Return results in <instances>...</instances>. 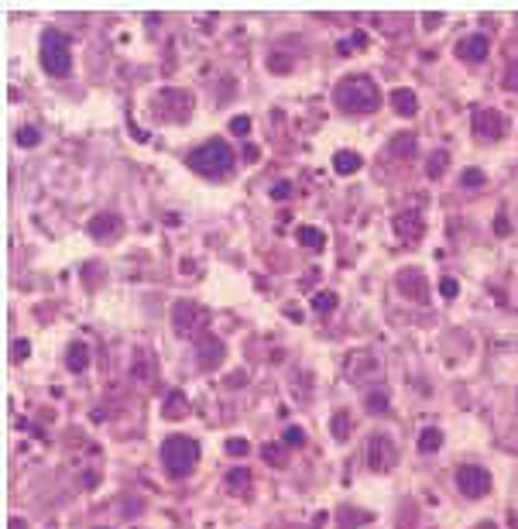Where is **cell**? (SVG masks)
I'll list each match as a JSON object with an SVG mask.
<instances>
[{"label": "cell", "instance_id": "obj_1", "mask_svg": "<svg viewBox=\"0 0 518 529\" xmlns=\"http://www.w3.org/2000/svg\"><path fill=\"white\" fill-rule=\"evenodd\" d=\"M333 103L347 114H374L381 107V90L371 76L364 73H350L333 86Z\"/></svg>", "mask_w": 518, "mask_h": 529}, {"label": "cell", "instance_id": "obj_2", "mask_svg": "<svg viewBox=\"0 0 518 529\" xmlns=\"http://www.w3.org/2000/svg\"><path fill=\"white\" fill-rule=\"evenodd\" d=\"M185 165H189L196 175L223 179V175L233 169V148H230L223 138H209V141H203L199 148H192V151L185 155Z\"/></svg>", "mask_w": 518, "mask_h": 529}, {"label": "cell", "instance_id": "obj_3", "mask_svg": "<svg viewBox=\"0 0 518 529\" xmlns=\"http://www.w3.org/2000/svg\"><path fill=\"white\" fill-rule=\"evenodd\" d=\"M161 464H165V471H168L172 478L192 474L196 464H199V443H196L192 436H185V433L168 436V440L161 443Z\"/></svg>", "mask_w": 518, "mask_h": 529}, {"label": "cell", "instance_id": "obj_4", "mask_svg": "<svg viewBox=\"0 0 518 529\" xmlns=\"http://www.w3.org/2000/svg\"><path fill=\"white\" fill-rule=\"evenodd\" d=\"M42 69L49 76H69V69H73L69 35H62L59 28H45V35H42Z\"/></svg>", "mask_w": 518, "mask_h": 529}, {"label": "cell", "instance_id": "obj_5", "mask_svg": "<svg viewBox=\"0 0 518 529\" xmlns=\"http://www.w3.org/2000/svg\"><path fill=\"white\" fill-rule=\"evenodd\" d=\"M206 320H209V313H206L199 303H192V299H179V303L172 306V330H175L179 337H185V341H196V337L203 334Z\"/></svg>", "mask_w": 518, "mask_h": 529}, {"label": "cell", "instance_id": "obj_6", "mask_svg": "<svg viewBox=\"0 0 518 529\" xmlns=\"http://www.w3.org/2000/svg\"><path fill=\"white\" fill-rule=\"evenodd\" d=\"M364 464L374 471V474H388L395 464H398V447L388 433H371L367 443H364Z\"/></svg>", "mask_w": 518, "mask_h": 529}, {"label": "cell", "instance_id": "obj_7", "mask_svg": "<svg viewBox=\"0 0 518 529\" xmlns=\"http://www.w3.org/2000/svg\"><path fill=\"white\" fill-rule=\"evenodd\" d=\"M456 488L467 495V498H480L491 491V474L477 464H460L456 467Z\"/></svg>", "mask_w": 518, "mask_h": 529}, {"label": "cell", "instance_id": "obj_8", "mask_svg": "<svg viewBox=\"0 0 518 529\" xmlns=\"http://www.w3.org/2000/svg\"><path fill=\"white\" fill-rule=\"evenodd\" d=\"M347 378L350 382H357V385H364L367 378L371 382H378L381 378V365H378V358L374 354H367V351H354L350 358H347Z\"/></svg>", "mask_w": 518, "mask_h": 529}, {"label": "cell", "instance_id": "obj_9", "mask_svg": "<svg viewBox=\"0 0 518 529\" xmlns=\"http://www.w3.org/2000/svg\"><path fill=\"white\" fill-rule=\"evenodd\" d=\"M474 134L477 138H484V141H497V138H504V131H508V121H504V114H497V110H477L474 114Z\"/></svg>", "mask_w": 518, "mask_h": 529}, {"label": "cell", "instance_id": "obj_10", "mask_svg": "<svg viewBox=\"0 0 518 529\" xmlns=\"http://www.w3.org/2000/svg\"><path fill=\"white\" fill-rule=\"evenodd\" d=\"M395 286H398V293L409 296L412 303H426V299H429V286H426V275H422L419 269H402V272L395 275Z\"/></svg>", "mask_w": 518, "mask_h": 529}, {"label": "cell", "instance_id": "obj_11", "mask_svg": "<svg viewBox=\"0 0 518 529\" xmlns=\"http://www.w3.org/2000/svg\"><path fill=\"white\" fill-rule=\"evenodd\" d=\"M165 107H172V110H168L161 121H185V117L192 114V97L182 93V90H161L155 110H165Z\"/></svg>", "mask_w": 518, "mask_h": 529}, {"label": "cell", "instance_id": "obj_12", "mask_svg": "<svg viewBox=\"0 0 518 529\" xmlns=\"http://www.w3.org/2000/svg\"><path fill=\"white\" fill-rule=\"evenodd\" d=\"M391 230H395L398 241H419L422 230H426L422 213H419V210H402V213H395V217H391Z\"/></svg>", "mask_w": 518, "mask_h": 529}, {"label": "cell", "instance_id": "obj_13", "mask_svg": "<svg viewBox=\"0 0 518 529\" xmlns=\"http://www.w3.org/2000/svg\"><path fill=\"white\" fill-rule=\"evenodd\" d=\"M86 230H90V237H96V241H114V237L124 230V220H120L117 213H96V217H90Z\"/></svg>", "mask_w": 518, "mask_h": 529}, {"label": "cell", "instance_id": "obj_14", "mask_svg": "<svg viewBox=\"0 0 518 529\" xmlns=\"http://www.w3.org/2000/svg\"><path fill=\"white\" fill-rule=\"evenodd\" d=\"M487 52H491L487 35H467L456 42V59H463V62H484Z\"/></svg>", "mask_w": 518, "mask_h": 529}, {"label": "cell", "instance_id": "obj_15", "mask_svg": "<svg viewBox=\"0 0 518 529\" xmlns=\"http://www.w3.org/2000/svg\"><path fill=\"white\" fill-rule=\"evenodd\" d=\"M196 361H199L203 371L216 368V365L223 361V344H220L216 337H203V341H199V351H196Z\"/></svg>", "mask_w": 518, "mask_h": 529}, {"label": "cell", "instance_id": "obj_16", "mask_svg": "<svg viewBox=\"0 0 518 529\" xmlns=\"http://www.w3.org/2000/svg\"><path fill=\"white\" fill-rule=\"evenodd\" d=\"M391 107H395V114H402V117H415V110H419V97H415V90L398 86V90L391 93Z\"/></svg>", "mask_w": 518, "mask_h": 529}, {"label": "cell", "instance_id": "obj_17", "mask_svg": "<svg viewBox=\"0 0 518 529\" xmlns=\"http://www.w3.org/2000/svg\"><path fill=\"white\" fill-rule=\"evenodd\" d=\"M86 365H90V347L83 341H73L69 351H66V368L73 375H79V371H86Z\"/></svg>", "mask_w": 518, "mask_h": 529}, {"label": "cell", "instance_id": "obj_18", "mask_svg": "<svg viewBox=\"0 0 518 529\" xmlns=\"http://www.w3.org/2000/svg\"><path fill=\"white\" fill-rule=\"evenodd\" d=\"M333 169L340 175H354V172H361V155L357 151H337L333 155Z\"/></svg>", "mask_w": 518, "mask_h": 529}, {"label": "cell", "instance_id": "obj_19", "mask_svg": "<svg viewBox=\"0 0 518 529\" xmlns=\"http://www.w3.org/2000/svg\"><path fill=\"white\" fill-rule=\"evenodd\" d=\"M388 151H391V155H402V158H409V155L415 151V134H412V131H402V134H395V138L388 141Z\"/></svg>", "mask_w": 518, "mask_h": 529}, {"label": "cell", "instance_id": "obj_20", "mask_svg": "<svg viewBox=\"0 0 518 529\" xmlns=\"http://www.w3.org/2000/svg\"><path fill=\"white\" fill-rule=\"evenodd\" d=\"M296 237H299L302 247H313V251H323V247H326V234H323L320 227H299Z\"/></svg>", "mask_w": 518, "mask_h": 529}, {"label": "cell", "instance_id": "obj_21", "mask_svg": "<svg viewBox=\"0 0 518 529\" xmlns=\"http://www.w3.org/2000/svg\"><path fill=\"white\" fill-rule=\"evenodd\" d=\"M446 165H450V151H446V148H439V151H432V155H429V162H426V175H429V179H443Z\"/></svg>", "mask_w": 518, "mask_h": 529}, {"label": "cell", "instance_id": "obj_22", "mask_svg": "<svg viewBox=\"0 0 518 529\" xmlns=\"http://www.w3.org/2000/svg\"><path fill=\"white\" fill-rule=\"evenodd\" d=\"M350 430H354L350 413H347V409L333 413V419H330V433H333V440H347V436H350Z\"/></svg>", "mask_w": 518, "mask_h": 529}, {"label": "cell", "instance_id": "obj_23", "mask_svg": "<svg viewBox=\"0 0 518 529\" xmlns=\"http://www.w3.org/2000/svg\"><path fill=\"white\" fill-rule=\"evenodd\" d=\"M439 447H443V430L426 426V430L419 433V450H422V454H436Z\"/></svg>", "mask_w": 518, "mask_h": 529}, {"label": "cell", "instance_id": "obj_24", "mask_svg": "<svg viewBox=\"0 0 518 529\" xmlns=\"http://www.w3.org/2000/svg\"><path fill=\"white\" fill-rule=\"evenodd\" d=\"M226 488H230L233 495H244V491L250 488V471H247V467H233V471L226 474Z\"/></svg>", "mask_w": 518, "mask_h": 529}, {"label": "cell", "instance_id": "obj_25", "mask_svg": "<svg viewBox=\"0 0 518 529\" xmlns=\"http://www.w3.org/2000/svg\"><path fill=\"white\" fill-rule=\"evenodd\" d=\"M337 303H340L337 293H316V296H313V310H316V313H333Z\"/></svg>", "mask_w": 518, "mask_h": 529}, {"label": "cell", "instance_id": "obj_26", "mask_svg": "<svg viewBox=\"0 0 518 529\" xmlns=\"http://www.w3.org/2000/svg\"><path fill=\"white\" fill-rule=\"evenodd\" d=\"M364 406H367V413H388V392H367V399H364Z\"/></svg>", "mask_w": 518, "mask_h": 529}, {"label": "cell", "instance_id": "obj_27", "mask_svg": "<svg viewBox=\"0 0 518 529\" xmlns=\"http://www.w3.org/2000/svg\"><path fill=\"white\" fill-rule=\"evenodd\" d=\"M261 454H265V460H268V464L285 467V447H282V443H265V447H261Z\"/></svg>", "mask_w": 518, "mask_h": 529}, {"label": "cell", "instance_id": "obj_28", "mask_svg": "<svg viewBox=\"0 0 518 529\" xmlns=\"http://www.w3.org/2000/svg\"><path fill=\"white\" fill-rule=\"evenodd\" d=\"M268 69H272V73H279V76H282V73H292V59H289V56H282V52H272Z\"/></svg>", "mask_w": 518, "mask_h": 529}, {"label": "cell", "instance_id": "obj_29", "mask_svg": "<svg viewBox=\"0 0 518 529\" xmlns=\"http://www.w3.org/2000/svg\"><path fill=\"white\" fill-rule=\"evenodd\" d=\"M38 141H42L38 127H18V145H21V148H35Z\"/></svg>", "mask_w": 518, "mask_h": 529}, {"label": "cell", "instance_id": "obj_30", "mask_svg": "<svg viewBox=\"0 0 518 529\" xmlns=\"http://www.w3.org/2000/svg\"><path fill=\"white\" fill-rule=\"evenodd\" d=\"M460 182H463V186H467V189H480V186H484V182H487V175H484V172H480V169H467V172H463V175H460Z\"/></svg>", "mask_w": 518, "mask_h": 529}, {"label": "cell", "instance_id": "obj_31", "mask_svg": "<svg viewBox=\"0 0 518 529\" xmlns=\"http://www.w3.org/2000/svg\"><path fill=\"white\" fill-rule=\"evenodd\" d=\"M185 409H189V406H185V399H182V395H179V392H175V395H168V399H165V416H182V413H185Z\"/></svg>", "mask_w": 518, "mask_h": 529}, {"label": "cell", "instance_id": "obj_32", "mask_svg": "<svg viewBox=\"0 0 518 529\" xmlns=\"http://www.w3.org/2000/svg\"><path fill=\"white\" fill-rule=\"evenodd\" d=\"M250 450V443L244 440V436H233V440H226V454H233V457H244Z\"/></svg>", "mask_w": 518, "mask_h": 529}, {"label": "cell", "instance_id": "obj_33", "mask_svg": "<svg viewBox=\"0 0 518 529\" xmlns=\"http://www.w3.org/2000/svg\"><path fill=\"white\" fill-rule=\"evenodd\" d=\"M504 90H511V93H518V59L504 69Z\"/></svg>", "mask_w": 518, "mask_h": 529}, {"label": "cell", "instance_id": "obj_34", "mask_svg": "<svg viewBox=\"0 0 518 529\" xmlns=\"http://www.w3.org/2000/svg\"><path fill=\"white\" fill-rule=\"evenodd\" d=\"M439 293H443V299H456L460 296V282L456 279H443L439 282Z\"/></svg>", "mask_w": 518, "mask_h": 529}, {"label": "cell", "instance_id": "obj_35", "mask_svg": "<svg viewBox=\"0 0 518 529\" xmlns=\"http://www.w3.org/2000/svg\"><path fill=\"white\" fill-rule=\"evenodd\" d=\"M230 131H233L237 138H244V134L250 131V117H233V121H230Z\"/></svg>", "mask_w": 518, "mask_h": 529}, {"label": "cell", "instance_id": "obj_36", "mask_svg": "<svg viewBox=\"0 0 518 529\" xmlns=\"http://www.w3.org/2000/svg\"><path fill=\"white\" fill-rule=\"evenodd\" d=\"M285 443H292V447H302V443H306V433H302L299 426H289V430H285Z\"/></svg>", "mask_w": 518, "mask_h": 529}, {"label": "cell", "instance_id": "obj_37", "mask_svg": "<svg viewBox=\"0 0 518 529\" xmlns=\"http://www.w3.org/2000/svg\"><path fill=\"white\" fill-rule=\"evenodd\" d=\"M292 196V182H275L272 186V199H289Z\"/></svg>", "mask_w": 518, "mask_h": 529}, {"label": "cell", "instance_id": "obj_38", "mask_svg": "<svg viewBox=\"0 0 518 529\" xmlns=\"http://www.w3.org/2000/svg\"><path fill=\"white\" fill-rule=\"evenodd\" d=\"M364 42H367V35H364V32H357V35H354L350 42H344V45H340V52H350V49H361Z\"/></svg>", "mask_w": 518, "mask_h": 529}, {"label": "cell", "instance_id": "obj_39", "mask_svg": "<svg viewBox=\"0 0 518 529\" xmlns=\"http://www.w3.org/2000/svg\"><path fill=\"white\" fill-rule=\"evenodd\" d=\"M494 230H497V234H508V217H497V223H494Z\"/></svg>", "mask_w": 518, "mask_h": 529}, {"label": "cell", "instance_id": "obj_40", "mask_svg": "<svg viewBox=\"0 0 518 529\" xmlns=\"http://www.w3.org/2000/svg\"><path fill=\"white\" fill-rule=\"evenodd\" d=\"M14 354L25 358V354H28V341H18V344H14Z\"/></svg>", "mask_w": 518, "mask_h": 529}, {"label": "cell", "instance_id": "obj_41", "mask_svg": "<svg viewBox=\"0 0 518 529\" xmlns=\"http://www.w3.org/2000/svg\"><path fill=\"white\" fill-rule=\"evenodd\" d=\"M11 529H28V522L25 519H11Z\"/></svg>", "mask_w": 518, "mask_h": 529}, {"label": "cell", "instance_id": "obj_42", "mask_svg": "<svg viewBox=\"0 0 518 529\" xmlns=\"http://www.w3.org/2000/svg\"><path fill=\"white\" fill-rule=\"evenodd\" d=\"M100 529H103V526H100Z\"/></svg>", "mask_w": 518, "mask_h": 529}]
</instances>
